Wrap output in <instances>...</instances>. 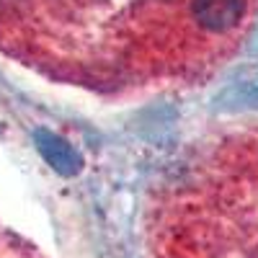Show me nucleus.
<instances>
[{
    "instance_id": "obj_1",
    "label": "nucleus",
    "mask_w": 258,
    "mask_h": 258,
    "mask_svg": "<svg viewBox=\"0 0 258 258\" xmlns=\"http://www.w3.org/2000/svg\"><path fill=\"white\" fill-rule=\"evenodd\" d=\"M245 0H194V16L209 31H227L240 21Z\"/></svg>"
},
{
    "instance_id": "obj_2",
    "label": "nucleus",
    "mask_w": 258,
    "mask_h": 258,
    "mask_svg": "<svg viewBox=\"0 0 258 258\" xmlns=\"http://www.w3.org/2000/svg\"><path fill=\"white\" fill-rule=\"evenodd\" d=\"M39 140V150H41V155H44L57 170H62V173H75L78 170V155L73 153V147L70 145H64L59 137L49 135V132H39L36 135Z\"/></svg>"
}]
</instances>
